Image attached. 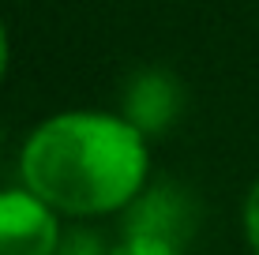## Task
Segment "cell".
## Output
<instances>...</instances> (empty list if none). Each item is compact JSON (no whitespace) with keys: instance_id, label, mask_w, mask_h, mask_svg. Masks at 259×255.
Instances as JSON below:
<instances>
[{"instance_id":"obj_3","label":"cell","mask_w":259,"mask_h":255,"mask_svg":"<svg viewBox=\"0 0 259 255\" xmlns=\"http://www.w3.org/2000/svg\"><path fill=\"white\" fill-rule=\"evenodd\" d=\"M184 109V90L177 83L173 72L165 68H143L128 79L124 86V109L120 117L128 120L132 128H139L147 139L154 135H165L169 128L177 124Z\"/></svg>"},{"instance_id":"obj_8","label":"cell","mask_w":259,"mask_h":255,"mask_svg":"<svg viewBox=\"0 0 259 255\" xmlns=\"http://www.w3.org/2000/svg\"><path fill=\"white\" fill-rule=\"evenodd\" d=\"M8 60H12V41H8L4 19H0V83H4V75H8Z\"/></svg>"},{"instance_id":"obj_7","label":"cell","mask_w":259,"mask_h":255,"mask_svg":"<svg viewBox=\"0 0 259 255\" xmlns=\"http://www.w3.org/2000/svg\"><path fill=\"white\" fill-rule=\"evenodd\" d=\"M60 255H105V248L94 233H71L60 244Z\"/></svg>"},{"instance_id":"obj_2","label":"cell","mask_w":259,"mask_h":255,"mask_svg":"<svg viewBox=\"0 0 259 255\" xmlns=\"http://www.w3.org/2000/svg\"><path fill=\"white\" fill-rule=\"evenodd\" d=\"M60 214L30 188L0 191V255H60Z\"/></svg>"},{"instance_id":"obj_4","label":"cell","mask_w":259,"mask_h":255,"mask_svg":"<svg viewBox=\"0 0 259 255\" xmlns=\"http://www.w3.org/2000/svg\"><path fill=\"white\" fill-rule=\"evenodd\" d=\"M128 222H124V233H150V236H165V240L181 244L184 229H188V207L177 191H150V195H139L128 210Z\"/></svg>"},{"instance_id":"obj_5","label":"cell","mask_w":259,"mask_h":255,"mask_svg":"<svg viewBox=\"0 0 259 255\" xmlns=\"http://www.w3.org/2000/svg\"><path fill=\"white\" fill-rule=\"evenodd\" d=\"M105 255H181V244L150 233H124Z\"/></svg>"},{"instance_id":"obj_1","label":"cell","mask_w":259,"mask_h":255,"mask_svg":"<svg viewBox=\"0 0 259 255\" xmlns=\"http://www.w3.org/2000/svg\"><path fill=\"white\" fill-rule=\"evenodd\" d=\"M150 139L120 113L68 109L41 120L19 150L23 188L57 214L102 218L128 210L147 188Z\"/></svg>"},{"instance_id":"obj_9","label":"cell","mask_w":259,"mask_h":255,"mask_svg":"<svg viewBox=\"0 0 259 255\" xmlns=\"http://www.w3.org/2000/svg\"><path fill=\"white\" fill-rule=\"evenodd\" d=\"M0 143H4V131H0Z\"/></svg>"},{"instance_id":"obj_6","label":"cell","mask_w":259,"mask_h":255,"mask_svg":"<svg viewBox=\"0 0 259 255\" xmlns=\"http://www.w3.org/2000/svg\"><path fill=\"white\" fill-rule=\"evenodd\" d=\"M240 229H244V240H248V248H252V255H259V180L248 188V195H244Z\"/></svg>"}]
</instances>
